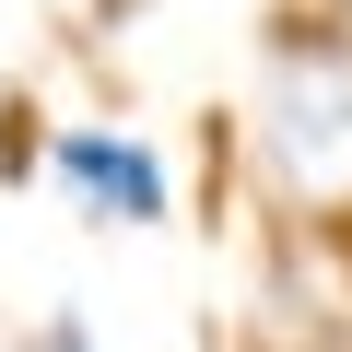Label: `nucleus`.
<instances>
[{"label":"nucleus","mask_w":352,"mask_h":352,"mask_svg":"<svg viewBox=\"0 0 352 352\" xmlns=\"http://www.w3.org/2000/svg\"><path fill=\"white\" fill-rule=\"evenodd\" d=\"M258 176L305 212H352V36L305 24L258 71Z\"/></svg>","instance_id":"nucleus-1"},{"label":"nucleus","mask_w":352,"mask_h":352,"mask_svg":"<svg viewBox=\"0 0 352 352\" xmlns=\"http://www.w3.org/2000/svg\"><path fill=\"white\" fill-rule=\"evenodd\" d=\"M47 176L94 212V223H176V176L153 141L129 129H47Z\"/></svg>","instance_id":"nucleus-2"},{"label":"nucleus","mask_w":352,"mask_h":352,"mask_svg":"<svg viewBox=\"0 0 352 352\" xmlns=\"http://www.w3.org/2000/svg\"><path fill=\"white\" fill-rule=\"evenodd\" d=\"M317 12H329V24H340V36H352V0H317Z\"/></svg>","instance_id":"nucleus-4"},{"label":"nucleus","mask_w":352,"mask_h":352,"mask_svg":"<svg viewBox=\"0 0 352 352\" xmlns=\"http://www.w3.org/2000/svg\"><path fill=\"white\" fill-rule=\"evenodd\" d=\"M24 352H94V317H82V305H47V317L24 329Z\"/></svg>","instance_id":"nucleus-3"}]
</instances>
